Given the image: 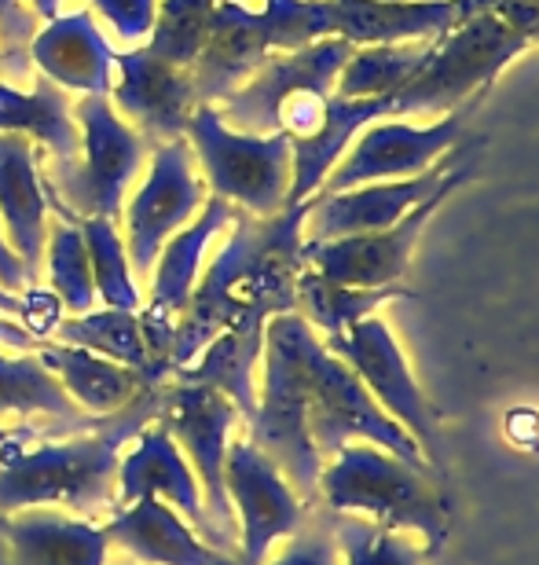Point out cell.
Masks as SVG:
<instances>
[{
  "label": "cell",
  "instance_id": "1",
  "mask_svg": "<svg viewBox=\"0 0 539 565\" xmlns=\"http://www.w3.org/2000/svg\"><path fill=\"white\" fill-rule=\"evenodd\" d=\"M165 382L143 386L126 408L104 419L0 429V514L60 507L77 518L118 511V467L129 440L162 412Z\"/></svg>",
  "mask_w": 539,
  "mask_h": 565
},
{
  "label": "cell",
  "instance_id": "2",
  "mask_svg": "<svg viewBox=\"0 0 539 565\" xmlns=\"http://www.w3.org/2000/svg\"><path fill=\"white\" fill-rule=\"evenodd\" d=\"M301 221L305 206H287L276 217L235 213L228 246L195 282L176 323L170 379L195 364L202 349L228 327H268V316L298 309V276L305 265Z\"/></svg>",
  "mask_w": 539,
  "mask_h": 565
},
{
  "label": "cell",
  "instance_id": "3",
  "mask_svg": "<svg viewBox=\"0 0 539 565\" xmlns=\"http://www.w3.org/2000/svg\"><path fill=\"white\" fill-rule=\"evenodd\" d=\"M320 507L331 514L367 518L389 533L422 536L425 555L448 540V500L433 473H422L392 451L356 440L338 448L320 470Z\"/></svg>",
  "mask_w": 539,
  "mask_h": 565
},
{
  "label": "cell",
  "instance_id": "4",
  "mask_svg": "<svg viewBox=\"0 0 539 565\" xmlns=\"http://www.w3.org/2000/svg\"><path fill=\"white\" fill-rule=\"evenodd\" d=\"M312 342V323L298 312H279L265 327L261 353V393L250 426V440L276 462L309 507H320L323 456L309 437L305 419V345Z\"/></svg>",
  "mask_w": 539,
  "mask_h": 565
},
{
  "label": "cell",
  "instance_id": "5",
  "mask_svg": "<svg viewBox=\"0 0 539 565\" xmlns=\"http://www.w3.org/2000/svg\"><path fill=\"white\" fill-rule=\"evenodd\" d=\"M74 118L82 126V154L66 158V162L41 158V184L48 195V210L74 221H118L132 177L140 173L154 143L143 140L107 96L74 99Z\"/></svg>",
  "mask_w": 539,
  "mask_h": 565
},
{
  "label": "cell",
  "instance_id": "6",
  "mask_svg": "<svg viewBox=\"0 0 539 565\" xmlns=\"http://www.w3.org/2000/svg\"><path fill=\"white\" fill-rule=\"evenodd\" d=\"M184 137L217 199L242 206L254 217H276L287 210L290 173H294L287 132L246 137L224 126L217 107L202 104L191 115Z\"/></svg>",
  "mask_w": 539,
  "mask_h": 565
},
{
  "label": "cell",
  "instance_id": "7",
  "mask_svg": "<svg viewBox=\"0 0 539 565\" xmlns=\"http://www.w3.org/2000/svg\"><path fill=\"white\" fill-rule=\"evenodd\" d=\"M305 419L309 437L323 462L338 448L367 440V445L392 451L408 467L433 473L422 448L414 445V437L378 408V401L364 390V382L353 375V367L327 353V345L316 334L305 345Z\"/></svg>",
  "mask_w": 539,
  "mask_h": 565
},
{
  "label": "cell",
  "instance_id": "8",
  "mask_svg": "<svg viewBox=\"0 0 539 565\" xmlns=\"http://www.w3.org/2000/svg\"><path fill=\"white\" fill-rule=\"evenodd\" d=\"M239 419V408L220 390L191 379H165L162 412L154 419L159 426H165V434L187 456L191 470H195L202 484V500H206L213 533L220 540V551L231 558L235 547H239V529H235V511L228 489H224V459H228V445L235 440L231 434Z\"/></svg>",
  "mask_w": 539,
  "mask_h": 565
},
{
  "label": "cell",
  "instance_id": "9",
  "mask_svg": "<svg viewBox=\"0 0 539 565\" xmlns=\"http://www.w3.org/2000/svg\"><path fill=\"white\" fill-rule=\"evenodd\" d=\"M323 345H327V353H334L353 367V375L364 382V390L378 401V408L389 419H397L408 429L414 445L422 448L425 462L433 467V473H444L441 426H436L430 401H425V393L414 382L400 345L392 342L389 327L381 320H359L353 327H345V331L331 334Z\"/></svg>",
  "mask_w": 539,
  "mask_h": 565
},
{
  "label": "cell",
  "instance_id": "10",
  "mask_svg": "<svg viewBox=\"0 0 539 565\" xmlns=\"http://www.w3.org/2000/svg\"><path fill=\"white\" fill-rule=\"evenodd\" d=\"M224 489L235 511V529L242 533L235 565H265L272 544L290 540L312 514V507L290 489L276 462L250 437H235L228 445Z\"/></svg>",
  "mask_w": 539,
  "mask_h": 565
},
{
  "label": "cell",
  "instance_id": "11",
  "mask_svg": "<svg viewBox=\"0 0 539 565\" xmlns=\"http://www.w3.org/2000/svg\"><path fill=\"white\" fill-rule=\"evenodd\" d=\"M206 206L202 180L195 177V151L187 137L159 143L151 151V173L126 206V254L132 279L151 282L154 262L170 235H176Z\"/></svg>",
  "mask_w": 539,
  "mask_h": 565
},
{
  "label": "cell",
  "instance_id": "12",
  "mask_svg": "<svg viewBox=\"0 0 539 565\" xmlns=\"http://www.w3.org/2000/svg\"><path fill=\"white\" fill-rule=\"evenodd\" d=\"M231 221H235L231 202L213 195L206 206L198 210L195 221L184 224L176 235L165 239L159 262H154V273H151V298L140 312L143 342H148V371H143L148 386L170 379L173 334L191 301V290H195V282H198L202 257H206V246L213 235Z\"/></svg>",
  "mask_w": 539,
  "mask_h": 565
},
{
  "label": "cell",
  "instance_id": "13",
  "mask_svg": "<svg viewBox=\"0 0 539 565\" xmlns=\"http://www.w3.org/2000/svg\"><path fill=\"white\" fill-rule=\"evenodd\" d=\"M115 66L121 77L110 85L107 99L118 115L154 147L184 137L198 107L191 71L159 60L151 49H132L121 55L115 52Z\"/></svg>",
  "mask_w": 539,
  "mask_h": 565
},
{
  "label": "cell",
  "instance_id": "14",
  "mask_svg": "<svg viewBox=\"0 0 539 565\" xmlns=\"http://www.w3.org/2000/svg\"><path fill=\"white\" fill-rule=\"evenodd\" d=\"M137 500L170 503L209 547L220 551V540L209 525L206 500H202V484L195 478V470H191L187 456L159 423L143 426L140 434L129 440V448L121 451L118 507L137 503Z\"/></svg>",
  "mask_w": 539,
  "mask_h": 565
},
{
  "label": "cell",
  "instance_id": "15",
  "mask_svg": "<svg viewBox=\"0 0 539 565\" xmlns=\"http://www.w3.org/2000/svg\"><path fill=\"white\" fill-rule=\"evenodd\" d=\"M268 60V38L261 15L246 11L239 0H217L202 41V52L191 63V85H195L198 107H217L224 96L246 85Z\"/></svg>",
  "mask_w": 539,
  "mask_h": 565
},
{
  "label": "cell",
  "instance_id": "16",
  "mask_svg": "<svg viewBox=\"0 0 539 565\" xmlns=\"http://www.w3.org/2000/svg\"><path fill=\"white\" fill-rule=\"evenodd\" d=\"M41 147L19 132H0V228L11 254L41 279L48 243V195L41 184Z\"/></svg>",
  "mask_w": 539,
  "mask_h": 565
},
{
  "label": "cell",
  "instance_id": "17",
  "mask_svg": "<svg viewBox=\"0 0 539 565\" xmlns=\"http://www.w3.org/2000/svg\"><path fill=\"white\" fill-rule=\"evenodd\" d=\"M33 66L66 93L77 96H110L115 85V49L99 33L93 11H60L44 22L30 44Z\"/></svg>",
  "mask_w": 539,
  "mask_h": 565
},
{
  "label": "cell",
  "instance_id": "18",
  "mask_svg": "<svg viewBox=\"0 0 539 565\" xmlns=\"http://www.w3.org/2000/svg\"><path fill=\"white\" fill-rule=\"evenodd\" d=\"M104 533L110 547L140 565H235L231 555L209 547L170 503L137 500L107 518Z\"/></svg>",
  "mask_w": 539,
  "mask_h": 565
},
{
  "label": "cell",
  "instance_id": "19",
  "mask_svg": "<svg viewBox=\"0 0 539 565\" xmlns=\"http://www.w3.org/2000/svg\"><path fill=\"white\" fill-rule=\"evenodd\" d=\"M0 536L8 540L15 565H110V540L60 507H26L0 514Z\"/></svg>",
  "mask_w": 539,
  "mask_h": 565
},
{
  "label": "cell",
  "instance_id": "20",
  "mask_svg": "<svg viewBox=\"0 0 539 565\" xmlns=\"http://www.w3.org/2000/svg\"><path fill=\"white\" fill-rule=\"evenodd\" d=\"M0 132L30 137L55 162L82 154V126L74 118V99L44 74L33 77L26 93L0 82Z\"/></svg>",
  "mask_w": 539,
  "mask_h": 565
},
{
  "label": "cell",
  "instance_id": "21",
  "mask_svg": "<svg viewBox=\"0 0 539 565\" xmlns=\"http://www.w3.org/2000/svg\"><path fill=\"white\" fill-rule=\"evenodd\" d=\"M37 356H41V364L63 382V390L71 393V401L77 408L96 415V419L121 412L143 386H148L140 371L115 364V360L96 356L77 345L44 342L37 349Z\"/></svg>",
  "mask_w": 539,
  "mask_h": 565
},
{
  "label": "cell",
  "instance_id": "22",
  "mask_svg": "<svg viewBox=\"0 0 539 565\" xmlns=\"http://www.w3.org/2000/svg\"><path fill=\"white\" fill-rule=\"evenodd\" d=\"M265 353V327H228L195 356V364H187L173 379L206 382V386L220 390L228 397L246 423L257 412V390H254V367L261 364Z\"/></svg>",
  "mask_w": 539,
  "mask_h": 565
},
{
  "label": "cell",
  "instance_id": "23",
  "mask_svg": "<svg viewBox=\"0 0 539 565\" xmlns=\"http://www.w3.org/2000/svg\"><path fill=\"white\" fill-rule=\"evenodd\" d=\"M0 419H63L88 423L96 415L82 412L63 390V382L41 364L37 353H0Z\"/></svg>",
  "mask_w": 539,
  "mask_h": 565
},
{
  "label": "cell",
  "instance_id": "24",
  "mask_svg": "<svg viewBox=\"0 0 539 565\" xmlns=\"http://www.w3.org/2000/svg\"><path fill=\"white\" fill-rule=\"evenodd\" d=\"M55 342L88 349L96 356H107L115 364H126L132 371H148V342H143L140 312L126 309H93L82 316H63L55 327Z\"/></svg>",
  "mask_w": 539,
  "mask_h": 565
},
{
  "label": "cell",
  "instance_id": "25",
  "mask_svg": "<svg viewBox=\"0 0 539 565\" xmlns=\"http://www.w3.org/2000/svg\"><path fill=\"white\" fill-rule=\"evenodd\" d=\"M44 268H48L52 294L63 301V312L82 316L96 309V282L88 265L82 224L74 217L48 221V243H44Z\"/></svg>",
  "mask_w": 539,
  "mask_h": 565
},
{
  "label": "cell",
  "instance_id": "26",
  "mask_svg": "<svg viewBox=\"0 0 539 565\" xmlns=\"http://www.w3.org/2000/svg\"><path fill=\"white\" fill-rule=\"evenodd\" d=\"M82 235H85V250L88 265H93V282H96V298L104 301V309H126L140 312V287L132 279L126 243L121 232L115 228V221L104 217H82Z\"/></svg>",
  "mask_w": 539,
  "mask_h": 565
},
{
  "label": "cell",
  "instance_id": "27",
  "mask_svg": "<svg viewBox=\"0 0 539 565\" xmlns=\"http://www.w3.org/2000/svg\"><path fill=\"white\" fill-rule=\"evenodd\" d=\"M331 536L338 547V565H422L425 551H419L403 533H389L367 518L331 514Z\"/></svg>",
  "mask_w": 539,
  "mask_h": 565
},
{
  "label": "cell",
  "instance_id": "28",
  "mask_svg": "<svg viewBox=\"0 0 539 565\" xmlns=\"http://www.w3.org/2000/svg\"><path fill=\"white\" fill-rule=\"evenodd\" d=\"M386 287H342V282L323 279L320 273L298 276V305L309 312V320L323 327L327 334H338L345 327L359 323L364 316L389 298Z\"/></svg>",
  "mask_w": 539,
  "mask_h": 565
},
{
  "label": "cell",
  "instance_id": "29",
  "mask_svg": "<svg viewBox=\"0 0 539 565\" xmlns=\"http://www.w3.org/2000/svg\"><path fill=\"white\" fill-rule=\"evenodd\" d=\"M213 8H217V0H159V19H154L148 49L159 60L191 71L195 55L202 52V41H206Z\"/></svg>",
  "mask_w": 539,
  "mask_h": 565
},
{
  "label": "cell",
  "instance_id": "30",
  "mask_svg": "<svg viewBox=\"0 0 539 565\" xmlns=\"http://www.w3.org/2000/svg\"><path fill=\"white\" fill-rule=\"evenodd\" d=\"M41 33V15L30 8V0H0V71L11 88L33 85L30 44Z\"/></svg>",
  "mask_w": 539,
  "mask_h": 565
},
{
  "label": "cell",
  "instance_id": "31",
  "mask_svg": "<svg viewBox=\"0 0 539 565\" xmlns=\"http://www.w3.org/2000/svg\"><path fill=\"white\" fill-rule=\"evenodd\" d=\"M265 565H338V547H334L331 522L323 507H312L309 522L287 540V547Z\"/></svg>",
  "mask_w": 539,
  "mask_h": 565
},
{
  "label": "cell",
  "instance_id": "32",
  "mask_svg": "<svg viewBox=\"0 0 539 565\" xmlns=\"http://www.w3.org/2000/svg\"><path fill=\"white\" fill-rule=\"evenodd\" d=\"M93 8L121 41L151 38L154 19H159V0H93Z\"/></svg>",
  "mask_w": 539,
  "mask_h": 565
},
{
  "label": "cell",
  "instance_id": "33",
  "mask_svg": "<svg viewBox=\"0 0 539 565\" xmlns=\"http://www.w3.org/2000/svg\"><path fill=\"white\" fill-rule=\"evenodd\" d=\"M19 320H22V327H26L30 334L48 338V334H55V327H60V320H63V301L55 298L52 290L30 287V290H22Z\"/></svg>",
  "mask_w": 539,
  "mask_h": 565
},
{
  "label": "cell",
  "instance_id": "34",
  "mask_svg": "<svg viewBox=\"0 0 539 565\" xmlns=\"http://www.w3.org/2000/svg\"><path fill=\"white\" fill-rule=\"evenodd\" d=\"M37 276L30 273L26 265L19 262L15 254H11V246L4 239V228H0V287L11 290V294H22V290H30V287H37Z\"/></svg>",
  "mask_w": 539,
  "mask_h": 565
},
{
  "label": "cell",
  "instance_id": "35",
  "mask_svg": "<svg viewBox=\"0 0 539 565\" xmlns=\"http://www.w3.org/2000/svg\"><path fill=\"white\" fill-rule=\"evenodd\" d=\"M48 342V338L30 334L22 323H11L0 316V349H15V353H37V349Z\"/></svg>",
  "mask_w": 539,
  "mask_h": 565
},
{
  "label": "cell",
  "instance_id": "36",
  "mask_svg": "<svg viewBox=\"0 0 539 565\" xmlns=\"http://www.w3.org/2000/svg\"><path fill=\"white\" fill-rule=\"evenodd\" d=\"M0 312H4V316H19L22 312V294H11V290L0 287Z\"/></svg>",
  "mask_w": 539,
  "mask_h": 565
},
{
  "label": "cell",
  "instance_id": "37",
  "mask_svg": "<svg viewBox=\"0 0 539 565\" xmlns=\"http://www.w3.org/2000/svg\"><path fill=\"white\" fill-rule=\"evenodd\" d=\"M30 8L37 11L41 22H52L55 15H60V0H30Z\"/></svg>",
  "mask_w": 539,
  "mask_h": 565
},
{
  "label": "cell",
  "instance_id": "38",
  "mask_svg": "<svg viewBox=\"0 0 539 565\" xmlns=\"http://www.w3.org/2000/svg\"><path fill=\"white\" fill-rule=\"evenodd\" d=\"M115 565H140V562H132V558H121V562H115Z\"/></svg>",
  "mask_w": 539,
  "mask_h": 565
}]
</instances>
